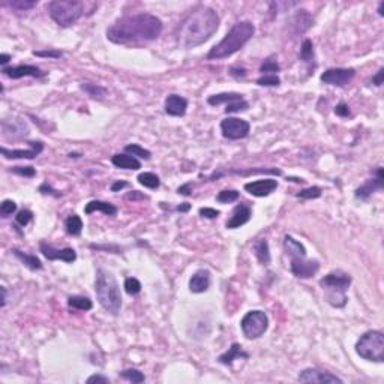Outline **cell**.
<instances>
[{"mask_svg":"<svg viewBox=\"0 0 384 384\" xmlns=\"http://www.w3.org/2000/svg\"><path fill=\"white\" fill-rule=\"evenodd\" d=\"M162 32V21L152 14L126 15L107 29V38L114 44H141L155 41Z\"/></svg>","mask_w":384,"mask_h":384,"instance_id":"1","label":"cell"},{"mask_svg":"<svg viewBox=\"0 0 384 384\" xmlns=\"http://www.w3.org/2000/svg\"><path fill=\"white\" fill-rule=\"evenodd\" d=\"M219 27V15L209 6L191 11L177 29V44L183 48H195L209 41Z\"/></svg>","mask_w":384,"mask_h":384,"instance_id":"2","label":"cell"},{"mask_svg":"<svg viewBox=\"0 0 384 384\" xmlns=\"http://www.w3.org/2000/svg\"><path fill=\"white\" fill-rule=\"evenodd\" d=\"M255 27L251 21H240L231 27V30L225 35V38L216 44L207 54L209 60H219V59H227L237 53L249 39L254 36Z\"/></svg>","mask_w":384,"mask_h":384,"instance_id":"3","label":"cell"},{"mask_svg":"<svg viewBox=\"0 0 384 384\" xmlns=\"http://www.w3.org/2000/svg\"><path fill=\"white\" fill-rule=\"evenodd\" d=\"M95 291H96V297H98L101 306L107 312H110L113 315H117L120 312L122 294H120L119 284L111 272H108L105 269L96 270Z\"/></svg>","mask_w":384,"mask_h":384,"instance_id":"4","label":"cell"},{"mask_svg":"<svg viewBox=\"0 0 384 384\" xmlns=\"http://www.w3.org/2000/svg\"><path fill=\"white\" fill-rule=\"evenodd\" d=\"M86 3L80 0H53L47 5V11L53 21L60 27H69L84 15Z\"/></svg>","mask_w":384,"mask_h":384,"instance_id":"5","label":"cell"},{"mask_svg":"<svg viewBox=\"0 0 384 384\" xmlns=\"http://www.w3.org/2000/svg\"><path fill=\"white\" fill-rule=\"evenodd\" d=\"M350 284H351V276L342 270L332 272L320 281V287L324 290L327 302L336 308L345 306V303H347L345 293H347Z\"/></svg>","mask_w":384,"mask_h":384,"instance_id":"6","label":"cell"},{"mask_svg":"<svg viewBox=\"0 0 384 384\" xmlns=\"http://www.w3.org/2000/svg\"><path fill=\"white\" fill-rule=\"evenodd\" d=\"M356 351L360 357L371 362L384 360V335L378 330H369L360 336L356 344Z\"/></svg>","mask_w":384,"mask_h":384,"instance_id":"7","label":"cell"},{"mask_svg":"<svg viewBox=\"0 0 384 384\" xmlns=\"http://www.w3.org/2000/svg\"><path fill=\"white\" fill-rule=\"evenodd\" d=\"M240 327L243 335L248 339H258L260 336H263L269 327V318L266 315V312L263 311H249L240 321Z\"/></svg>","mask_w":384,"mask_h":384,"instance_id":"8","label":"cell"},{"mask_svg":"<svg viewBox=\"0 0 384 384\" xmlns=\"http://www.w3.org/2000/svg\"><path fill=\"white\" fill-rule=\"evenodd\" d=\"M221 131L222 135L228 140H240L248 137L251 131V125L243 119L227 117L221 122Z\"/></svg>","mask_w":384,"mask_h":384,"instance_id":"9","label":"cell"},{"mask_svg":"<svg viewBox=\"0 0 384 384\" xmlns=\"http://www.w3.org/2000/svg\"><path fill=\"white\" fill-rule=\"evenodd\" d=\"M356 75V71L353 68H332L327 69L324 74H321V81L324 84L344 87L347 86Z\"/></svg>","mask_w":384,"mask_h":384,"instance_id":"10","label":"cell"},{"mask_svg":"<svg viewBox=\"0 0 384 384\" xmlns=\"http://www.w3.org/2000/svg\"><path fill=\"white\" fill-rule=\"evenodd\" d=\"M290 269L296 278L308 279V278H312L318 272L320 264L317 260H306V257H294V258H291Z\"/></svg>","mask_w":384,"mask_h":384,"instance_id":"11","label":"cell"},{"mask_svg":"<svg viewBox=\"0 0 384 384\" xmlns=\"http://www.w3.org/2000/svg\"><path fill=\"white\" fill-rule=\"evenodd\" d=\"M39 248H41V252L44 254V257L47 260H51V261L62 260V261H65V263H72V261L77 260V254H75V251L72 248L56 249V248H53L47 242H41Z\"/></svg>","mask_w":384,"mask_h":384,"instance_id":"12","label":"cell"},{"mask_svg":"<svg viewBox=\"0 0 384 384\" xmlns=\"http://www.w3.org/2000/svg\"><path fill=\"white\" fill-rule=\"evenodd\" d=\"M297 380L300 383H342V380L327 371H321L317 368L305 369L299 374Z\"/></svg>","mask_w":384,"mask_h":384,"instance_id":"13","label":"cell"},{"mask_svg":"<svg viewBox=\"0 0 384 384\" xmlns=\"http://www.w3.org/2000/svg\"><path fill=\"white\" fill-rule=\"evenodd\" d=\"M278 188V182L275 179H261L254 180L245 185V191H248L254 197H267Z\"/></svg>","mask_w":384,"mask_h":384,"instance_id":"14","label":"cell"},{"mask_svg":"<svg viewBox=\"0 0 384 384\" xmlns=\"http://www.w3.org/2000/svg\"><path fill=\"white\" fill-rule=\"evenodd\" d=\"M29 144H30V149H14V150H9L3 146L2 155L6 159H33L44 150V144L41 141H32Z\"/></svg>","mask_w":384,"mask_h":384,"instance_id":"15","label":"cell"},{"mask_svg":"<svg viewBox=\"0 0 384 384\" xmlns=\"http://www.w3.org/2000/svg\"><path fill=\"white\" fill-rule=\"evenodd\" d=\"M2 72L12 78V80H18L23 77H35V78H42L47 74L44 71H41L38 66H32V65H20V66H11V68H3Z\"/></svg>","mask_w":384,"mask_h":384,"instance_id":"16","label":"cell"},{"mask_svg":"<svg viewBox=\"0 0 384 384\" xmlns=\"http://www.w3.org/2000/svg\"><path fill=\"white\" fill-rule=\"evenodd\" d=\"M2 131L5 137L12 135V138H23L29 134V126L21 119H5L2 122Z\"/></svg>","mask_w":384,"mask_h":384,"instance_id":"17","label":"cell"},{"mask_svg":"<svg viewBox=\"0 0 384 384\" xmlns=\"http://www.w3.org/2000/svg\"><path fill=\"white\" fill-rule=\"evenodd\" d=\"M188 108V101L180 95H170L165 99V113L168 116L182 117L185 116Z\"/></svg>","mask_w":384,"mask_h":384,"instance_id":"18","label":"cell"},{"mask_svg":"<svg viewBox=\"0 0 384 384\" xmlns=\"http://www.w3.org/2000/svg\"><path fill=\"white\" fill-rule=\"evenodd\" d=\"M384 185V177H383V168H378L377 170V177L375 179H371L368 180L365 185H362L357 191H356V197L357 198H362V200H366L372 192H375L377 189H381Z\"/></svg>","mask_w":384,"mask_h":384,"instance_id":"19","label":"cell"},{"mask_svg":"<svg viewBox=\"0 0 384 384\" xmlns=\"http://www.w3.org/2000/svg\"><path fill=\"white\" fill-rule=\"evenodd\" d=\"M210 287V272L209 270H197L189 279V290L192 293H204Z\"/></svg>","mask_w":384,"mask_h":384,"instance_id":"20","label":"cell"},{"mask_svg":"<svg viewBox=\"0 0 384 384\" xmlns=\"http://www.w3.org/2000/svg\"><path fill=\"white\" fill-rule=\"evenodd\" d=\"M252 210L249 206L246 204H240L234 209L231 218L227 221V228H239L242 225H245L249 219H251Z\"/></svg>","mask_w":384,"mask_h":384,"instance_id":"21","label":"cell"},{"mask_svg":"<svg viewBox=\"0 0 384 384\" xmlns=\"http://www.w3.org/2000/svg\"><path fill=\"white\" fill-rule=\"evenodd\" d=\"M113 165H116L117 168H123V170H140L141 164L137 158H134L132 155L128 153H117L111 158Z\"/></svg>","mask_w":384,"mask_h":384,"instance_id":"22","label":"cell"},{"mask_svg":"<svg viewBox=\"0 0 384 384\" xmlns=\"http://www.w3.org/2000/svg\"><path fill=\"white\" fill-rule=\"evenodd\" d=\"M93 212H102L107 216H116L117 215V207L113 206L111 203H105V201H99V200H93L90 203L86 204L84 213L90 215Z\"/></svg>","mask_w":384,"mask_h":384,"instance_id":"23","label":"cell"},{"mask_svg":"<svg viewBox=\"0 0 384 384\" xmlns=\"http://www.w3.org/2000/svg\"><path fill=\"white\" fill-rule=\"evenodd\" d=\"M284 248H285V252L290 255L291 258H294V257H306L305 246L299 240L291 237V236H285L284 237Z\"/></svg>","mask_w":384,"mask_h":384,"instance_id":"24","label":"cell"},{"mask_svg":"<svg viewBox=\"0 0 384 384\" xmlns=\"http://www.w3.org/2000/svg\"><path fill=\"white\" fill-rule=\"evenodd\" d=\"M12 254L15 255V257H17L24 266H27L30 270H41V269H42V263H41V260L36 257V255L26 254V252H23V251H20V249H17V248L12 249Z\"/></svg>","mask_w":384,"mask_h":384,"instance_id":"25","label":"cell"},{"mask_svg":"<svg viewBox=\"0 0 384 384\" xmlns=\"http://www.w3.org/2000/svg\"><path fill=\"white\" fill-rule=\"evenodd\" d=\"M239 357L248 359L249 356H248V353H245V351H243V348H242V345H240V344H233V345H231V348H228V351H227V353L221 354L218 360H219L222 365H231V363H233V360H236V359H239Z\"/></svg>","mask_w":384,"mask_h":384,"instance_id":"26","label":"cell"},{"mask_svg":"<svg viewBox=\"0 0 384 384\" xmlns=\"http://www.w3.org/2000/svg\"><path fill=\"white\" fill-rule=\"evenodd\" d=\"M254 252L255 257L258 258V261L264 266H267L270 263V251H269V242L266 239H261L260 242L255 243L254 246Z\"/></svg>","mask_w":384,"mask_h":384,"instance_id":"27","label":"cell"},{"mask_svg":"<svg viewBox=\"0 0 384 384\" xmlns=\"http://www.w3.org/2000/svg\"><path fill=\"white\" fill-rule=\"evenodd\" d=\"M311 24H312V17L308 14V11H300L293 18V26L296 27V33L306 32L311 27Z\"/></svg>","mask_w":384,"mask_h":384,"instance_id":"28","label":"cell"},{"mask_svg":"<svg viewBox=\"0 0 384 384\" xmlns=\"http://www.w3.org/2000/svg\"><path fill=\"white\" fill-rule=\"evenodd\" d=\"M300 59L306 63L309 68H315V56H314V45L311 39H305L300 48Z\"/></svg>","mask_w":384,"mask_h":384,"instance_id":"29","label":"cell"},{"mask_svg":"<svg viewBox=\"0 0 384 384\" xmlns=\"http://www.w3.org/2000/svg\"><path fill=\"white\" fill-rule=\"evenodd\" d=\"M242 98H243V95H240V93H218V95L209 96L207 102L210 105H221V104H230V102L242 99Z\"/></svg>","mask_w":384,"mask_h":384,"instance_id":"30","label":"cell"},{"mask_svg":"<svg viewBox=\"0 0 384 384\" xmlns=\"http://www.w3.org/2000/svg\"><path fill=\"white\" fill-rule=\"evenodd\" d=\"M68 305L78 311H90L93 308V303L89 297L84 296H71L68 299Z\"/></svg>","mask_w":384,"mask_h":384,"instance_id":"31","label":"cell"},{"mask_svg":"<svg viewBox=\"0 0 384 384\" xmlns=\"http://www.w3.org/2000/svg\"><path fill=\"white\" fill-rule=\"evenodd\" d=\"M65 227L66 231L72 236H80L81 230H83V221L78 215H71L66 221H65Z\"/></svg>","mask_w":384,"mask_h":384,"instance_id":"32","label":"cell"},{"mask_svg":"<svg viewBox=\"0 0 384 384\" xmlns=\"http://www.w3.org/2000/svg\"><path fill=\"white\" fill-rule=\"evenodd\" d=\"M81 90H84L89 96L95 98V99H104L107 95V89L101 87L98 84H92V83H83L81 84Z\"/></svg>","mask_w":384,"mask_h":384,"instance_id":"33","label":"cell"},{"mask_svg":"<svg viewBox=\"0 0 384 384\" xmlns=\"http://www.w3.org/2000/svg\"><path fill=\"white\" fill-rule=\"evenodd\" d=\"M138 182H140V185H143V186H146L149 189H156L161 185L159 177L156 174H153V173H141L138 176Z\"/></svg>","mask_w":384,"mask_h":384,"instance_id":"34","label":"cell"},{"mask_svg":"<svg viewBox=\"0 0 384 384\" xmlns=\"http://www.w3.org/2000/svg\"><path fill=\"white\" fill-rule=\"evenodd\" d=\"M125 152L132 155L134 158H141V159H150L152 153L149 150H146L144 147H141L140 144H128L125 147Z\"/></svg>","mask_w":384,"mask_h":384,"instance_id":"35","label":"cell"},{"mask_svg":"<svg viewBox=\"0 0 384 384\" xmlns=\"http://www.w3.org/2000/svg\"><path fill=\"white\" fill-rule=\"evenodd\" d=\"M237 200H239V192L234 191V189H224V191H221L219 194L216 195V201H218V203H224V204H227V203H234V201H237Z\"/></svg>","mask_w":384,"mask_h":384,"instance_id":"36","label":"cell"},{"mask_svg":"<svg viewBox=\"0 0 384 384\" xmlns=\"http://www.w3.org/2000/svg\"><path fill=\"white\" fill-rule=\"evenodd\" d=\"M123 380H128V381H132V383H144V375L143 372L137 371V369H125L119 374Z\"/></svg>","mask_w":384,"mask_h":384,"instance_id":"37","label":"cell"},{"mask_svg":"<svg viewBox=\"0 0 384 384\" xmlns=\"http://www.w3.org/2000/svg\"><path fill=\"white\" fill-rule=\"evenodd\" d=\"M297 197H299V198H303V200H314V198H318V197H321V188L311 186V188L302 189L299 194H297Z\"/></svg>","mask_w":384,"mask_h":384,"instance_id":"38","label":"cell"},{"mask_svg":"<svg viewBox=\"0 0 384 384\" xmlns=\"http://www.w3.org/2000/svg\"><path fill=\"white\" fill-rule=\"evenodd\" d=\"M257 84L264 86V87H275V86L281 84V80L276 74H266V75H263L257 80Z\"/></svg>","mask_w":384,"mask_h":384,"instance_id":"39","label":"cell"},{"mask_svg":"<svg viewBox=\"0 0 384 384\" xmlns=\"http://www.w3.org/2000/svg\"><path fill=\"white\" fill-rule=\"evenodd\" d=\"M249 108V104L242 98V99H237V101H233L230 104H227L225 107V113L230 114V113H239V111H245Z\"/></svg>","mask_w":384,"mask_h":384,"instance_id":"40","label":"cell"},{"mask_svg":"<svg viewBox=\"0 0 384 384\" xmlns=\"http://www.w3.org/2000/svg\"><path fill=\"white\" fill-rule=\"evenodd\" d=\"M125 290L129 296H135L141 291V284L137 278H128L125 281Z\"/></svg>","mask_w":384,"mask_h":384,"instance_id":"41","label":"cell"},{"mask_svg":"<svg viewBox=\"0 0 384 384\" xmlns=\"http://www.w3.org/2000/svg\"><path fill=\"white\" fill-rule=\"evenodd\" d=\"M8 5L11 8L17 9V11H27V9L35 8L36 2H35V0H11Z\"/></svg>","mask_w":384,"mask_h":384,"instance_id":"42","label":"cell"},{"mask_svg":"<svg viewBox=\"0 0 384 384\" xmlns=\"http://www.w3.org/2000/svg\"><path fill=\"white\" fill-rule=\"evenodd\" d=\"M15 210H17V204L12 200H5V201H2V204H0V215L3 218L12 215Z\"/></svg>","mask_w":384,"mask_h":384,"instance_id":"43","label":"cell"},{"mask_svg":"<svg viewBox=\"0 0 384 384\" xmlns=\"http://www.w3.org/2000/svg\"><path fill=\"white\" fill-rule=\"evenodd\" d=\"M279 69H281V66H279V63L276 62V60H273V59H267V60H264V63L261 65V68H260V72H279Z\"/></svg>","mask_w":384,"mask_h":384,"instance_id":"44","label":"cell"},{"mask_svg":"<svg viewBox=\"0 0 384 384\" xmlns=\"http://www.w3.org/2000/svg\"><path fill=\"white\" fill-rule=\"evenodd\" d=\"M32 218H33V213H32L30 210H21V212H18V213H17L15 221H17V224H18V225L26 227V225L32 221Z\"/></svg>","mask_w":384,"mask_h":384,"instance_id":"45","label":"cell"},{"mask_svg":"<svg viewBox=\"0 0 384 384\" xmlns=\"http://www.w3.org/2000/svg\"><path fill=\"white\" fill-rule=\"evenodd\" d=\"M11 171L15 174L24 176V177H33L36 174V170L33 167H12Z\"/></svg>","mask_w":384,"mask_h":384,"instance_id":"46","label":"cell"},{"mask_svg":"<svg viewBox=\"0 0 384 384\" xmlns=\"http://www.w3.org/2000/svg\"><path fill=\"white\" fill-rule=\"evenodd\" d=\"M219 215H221L219 210L212 209V207H201V209H200V216L207 218V219H215V218H218Z\"/></svg>","mask_w":384,"mask_h":384,"instance_id":"47","label":"cell"},{"mask_svg":"<svg viewBox=\"0 0 384 384\" xmlns=\"http://www.w3.org/2000/svg\"><path fill=\"white\" fill-rule=\"evenodd\" d=\"M33 56H38V57H51V59H60L63 54H62V51L48 50V51H33Z\"/></svg>","mask_w":384,"mask_h":384,"instance_id":"48","label":"cell"},{"mask_svg":"<svg viewBox=\"0 0 384 384\" xmlns=\"http://www.w3.org/2000/svg\"><path fill=\"white\" fill-rule=\"evenodd\" d=\"M335 114L339 116V117H348L350 116V107L345 102H339L335 107Z\"/></svg>","mask_w":384,"mask_h":384,"instance_id":"49","label":"cell"},{"mask_svg":"<svg viewBox=\"0 0 384 384\" xmlns=\"http://www.w3.org/2000/svg\"><path fill=\"white\" fill-rule=\"evenodd\" d=\"M230 75L234 78H245L246 77V69L240 66H231L230 68Z\"/></svg>","mask_w":384,"mask_h":384,"instance_id":"50","label":"cell"},{"mask_svg":"<svg viewBox=\"0 0 384 384\" xmlns=\"http://www.w3.org/2000/svg\"><path fill=\"white\" fill-rule=\"evenodd\" d=\"M39 192H42V194H50V195H54V197H60L62 194L57 191H53L51 186H48V183H44L41 188H39Z\"/></svg>","mask_w":384,"mask_h":384,"instance_id":"51","label":"cell"},{"mask_svg":"<svg viewBox=\"0 0 384 384\" xmlns=\"http://www.w3.org/2000/svg\"><path fill=\"white\" fill-rule=\"evenodd\" d=\"M87 383L92 384V383H110L108 377H104V375H92L87 378Z\"/></svg>","mask_w":384,"mask_h":384,"instance_id":"52","label":"cell"},{"mask_svg":"<svg viewBox=\"0 0 384 384\" xmlns=\"http://www.w3.org/2000/svg\"><path fill=\"white\" fill-rule=\"evenodd\" d=\"M179 194L182 195H191L192 194V185L191 183H186V185H182L179 189H177Z\"/></svg>","mask_w":384,"mask_h":384,"instance_id":"53","label":"cell"},{"mask_svg":"<svg viewBox=\"0 0 384 384\" xmlns=\"http://www.w3.org/2000/svg\"><path fill=\"white\" fill-rule=\"evenodd\" d=\"M383 75H384V69L381 68V69L377 72V75L372 78V83H374L375 86H381V84H383Z\"/></svg>","mask_w":384,"mask_h":384,"instance_id":"54","label":"cell"},{"mask_svg":"<svg viewBox=\"0 0 384 384\" xmlns=\"http://www.w3.org/2000/svg\"><path fill=\"white\" fill-rule=\"evenodd\" d=\"M128 186V183L126 182H114L113 185H111V191L113 192H117V191H120V189H123V188H126Z\"/></svg>","mask_w":384,"mask_h":384,"instance_id":"55","label":"cell"},{"mask_svg":"<svg viewBox=\"0 0 384 384\" xmlns=\"http://www.w3.org/2000/svg\"><path fill=\"white\" fill-rule=\"evenodd\" d=\"M9 60H11V56H9V54H2V56H0V65L5 68V65H6Z\"/></svg>","mask_w":384,"mask_h":384,"instance_id":"56","label":"cell"},{"mask_svg":"<svg viewBox=\"0 0 384 384\" xmlns=\"http://www.w3.org/2000/svg\"><path fill=\"white\" fill-rule=\"evenodd\" d=\"M191 209V204L189 203H182L180 206H177V210L179 212H188Z\"/></svg>","mask_w":384,"mask_h":384,"instance_id":"57","label":"cell"},{"mask_svg":"<svg viewBox=\"0 0 384 384\" xmlns=\"http://www.w3.org/2000/svg\"><path fill=\"white\" fill-rule=\"evenodd\" d=\"M0 290H2V306H5L6 305V288L0 287Z\"/></svg>","mask_w":384,"mask_h":384,"instance_id":"58","label":"cell"},{"mask_svg":"<svg viewBox=\"0 0 384 384\" xmlns=\"http://www.w3.org/2000/svg\"><path fill=\"white\" fill-rule=\"evenodd\" d=\"M128 198H143V195H138V191H134L132 192V194H129V195H128Z\"/></svg>","mask_w":384,"mask_h":384,"instance_id":"59","label":"cell"},{"mask_svg":"<svg viewBox=\"0 0 384 384\" xmlns=\"http://www.w3.org/2000/svg\"><path fill=\"white\" fill-rule=\"evenodd\" d=\"M378 14H380L381 17L384 15V2H381V3H380V8H378Z\"/></svg>","mask_w":384,"mask_h":384,"instance_id":"60","label":"cell"}]
</instances>
